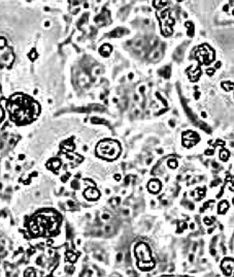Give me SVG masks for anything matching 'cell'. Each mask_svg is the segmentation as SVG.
<instances>
[{
  "instance_id": "cell-1",
  "label": "cell",
  "mask_w": 234,
  "mask_h": 277,
  "mask_svg": "<svg viewBox=\"0 0 234 277\" xmlns=\"http://www.w3.org/2000/svg\"><path fill=\"white\" fill-rule=\"evenodd\" d=\"M8 110L15 122L18 124H26L36 117L39 112V107L26 95L16 94L9 99Z\"/></svg>"
},
{
  "instance_id": "cell-2",
  "label": "cell",
  "mask_w": 234,
  "mask_h": 277,
  "mask_svg": "<svg viewBox=\"0 0 234 277\" xmlns=\"http://www.w3.org/2000/svg\"><path fill=\"white\" fill-rule=\"evenodd\" d=\"M97 154L106 159H115L120 155V146L115 141H103L97 146Z\"/></svg>"
},
{
  "instance_id": "cell-3",
  "label": "cell",
  "mask_w": 234,
  "mask_h": 277,
  "mask_svg": "<svg viewBox=\"0 0 234 277\" xmlns=\"http://www.w3.org/2000/svg\"><path fill=\"white\" fill-rule=\"evenodd\" d=\"M135 252H136V256L138 259V264L141 263L143 261V264L139 265L141 270H150L154 267V263L151 264L152 258H151V250L148 248V246L145 243H139L135 247Z\"/></svg>"
},
{
  "instance_id": "cell-4",
  "label": "cell",
  "mask_w": 234,
  "mask_h": 277,
  "mask_svg": "<svg viewBox=\"0 0 234 277\" xmlns=\"http://www.w3.org/2000/svg\"><path fill=\"white\" fill-rule=\"evenodd\" d=\"M199 141V138H198V135L195 132H191V137L188 135V132L184 133V145H186L187 147H190L192 145H195L196 143Z\"/></svg>"
},
{
  "instance_id": "cell-5",
  "label": "cell",
  "mask_w": 234,
  "mask_h": 277,
  "mask_svg": "<svg viewBox=\"0 0 234 277\" xmlns=\"http://www.w3.org/2000/svg\"><path fill=\"white\" fill-rule=\"evenodd\" d=\"M234 267V261H232L231 259H227L222 263V269L224 271V273L227 274V275H230L231 274V271H232Z\"/></svg>"
},
{
  "instance_id": "cell-6",
  "label": "cell",
  "mask_w": 234,
  "mask_h": 277,
  "mask_svg": "<svg viewBox=\"0 0 234 277\" xmlns=\"http://www.w3.org/2000/svg\"><path fill=\"white\" fill-rule=\"evenodd\" d=\"M161 189V183L158 180H152L148 183V190L154 193H157Z\"/></svg>"
},
{
  "instance_id": "cell-7",
  "label": "cell",
  "mask_w": 234,
  "mask_h": 277,
  "mask_svg": "<svg viewBox=\"0 0 234 277\" xmlns=\"http://www.w3.org/2000/svg\"><path fill=\"white\" fill-rule=\"evenodd\" d=\"M85 196L89 200H95L99 198V191L94 189V188H89L85 191Z\"/></svg>"
},
{
  "instance_id": "cell-8",
  "label": "cell",
  "mask_w": 234,
  "mask_h": 277,
  "mask_svg": "<svg viewBox=\"0 0 234 277\" xmlns=\"http://www.w3.org/2000/svg\"><path fill=\"white\" fill-rule=\"evenodd\" d=\"M228 208H229V205H228L227 201H222V202H220V204H219V213H221V214L225 213Z\"/></svg>"
},
{
  "instance_id": "cell-9",
  "label": "cell",
  "mask_w": 234,
  "mask_h": 277,
  "mask_svg": "<svg viewBox=\"0 0 234 277\" xmlns=\"http://www.w3.org/2000/svg\"><path fill=\"white\" fill-rule=\"evenodd\" d=\"M222 87L224 90H226V91H231V90L234 88V83H231V82H223L222 83Z\"/></svg>"
},
{
  "instance_id": "cell-10",
  "label": "cell",
  "mask_w": 234,
  "mask_h": 277,
  "mask_svg": "<svg viewBox=\"0 0 234 277\" xmlns=\"http://www.w3.org/2000/svg\"><path fill=\"white\" fill-rule=\"evenodd\" d=\"M229 156H230V153H229L228 150H222L220 152V158L223 160V162H227Z\"/></svg>"
},
{
  "instance_id": "cell-11",
  "label": "cell",
  "mask_w": 234,
  "mask_h": 277,
  "mask_svg": "<svg viewBox=\"0 0 234 277\" xmlns=\"http://www.w3.org/2000/svg\"><path fill=\"white\" fill-rule=\"evenodd\" d=\"M110 51H112V48H109V46H106V45L103 46L101 49H100V52H101V54L103 55V56H109Z\"/></svg>"
},
{
  "instance_id": "cell-12",
  "label": "cell",
  "mask_w": 234,
  "mask_h": 277,
  "mask_svg": "<svg viewBox=\"0 0 234 277\" xmlns=\"http://www.w3.org/2000/svg\"><path fill=\"white\" fill-rule=\"evenodd\" d=\"M213 221H215V218H213V217H210V219H208V217H205V218H204V222H205L207 225H211V223H213Z\"/></svg>"
},
{
  "instance_id": "cell-13",
  "label": "cell",
  "mask_w": 234,
  "mask_h": 277,
  "mask_svg": "<svg viewBox=\"0 0 234 277\" xmlns=\"http://www.w3.org/2000/svg\"><path fill=\"white\" fill-rule=\"evenodd\" d=\"M110 204H112V206H114V207H115V206H118L120 204V199H114V200L110 202Z\"/></svg>"
},
{
  "instance_id": "cell-14",
  "label": "cell",
  "mask_w": 234,
  "mask_h": 277,
  "mask_svg": "<svg viewBox=\"0 0 234 277\" xmlns=\"http://www.w3.org/2000/svg\"><path fill=\"white\" fill-rule=\"evenodd\" d=\"M29 56H30V58H31L32 60H34L35 58L37 57V54H36V53H35V50H32L31 53H30V55H29Z\"/></svg>"
},
{
  "instance_id": "cell-15",
  "label": "cell",
  "mask_w": 234,
  "mask_h": 277,
  "mask_svg": "<svg viewBox=\"0 0 234 277\" xmlns=\"http://www.w3.org/2000/svg\"><path fill=\"white\" fill-rule=\"evenodd\" d=\"M101 218H102L103 220H107L109 218V214H106V213H103L102 215H101Z\"/></svg>"
},
{
  "instance_id": "cell-16",
  "label": "cell",
  "mask_w": 234,
  "mask_h": 277,
  "mask_svg": "<svg viewBox=\"0 0 234 277\" xmlns=\"http://www.w3.org/2000/svg\"><path fill=\"white\" fill-rule=\"evenodd\" d=\"M92 122L93 123H106L105 121H103V120H97V118H93Z\"/></svg>"
},
{
  "instance_id": "cell-17",
  "label": "cell",
  "mask_w": 234,
  "mask_h": 277,
  "mask_svg": "<svg viewBox=\"0 0 234 277\" xmlns=\"http://www.w3.org/2000/svg\"><path fill=\"white\" fill-rule=\"evenodd\" d=\"M207 72V75H213V72H215V70H213V68H208V69H207V72Z\"/></svg>"
},
{
  "instance_id": "cell-18",
  "label": "cell",
  "mask_w": 234,
  "mask_h": 277,
  "mask_svg": "<svg viewBox=\"0 0 234 277\" xmlns=\"http://www.w3.org/2000/svg\"><path fill=\"white\" fill-rule=\"evenodd\" d=\"M3 116H4V114H3V111H2V109L0 108V122H1V120L3 119Z\"/></svg>"
},
{
  "instance_id": "cell-19",
  "label": "cell",
  "mask_w": 234,
  "mask_h": 277,
  "mask_svg": "<svg viewBox=\"0 0 234 277\" xmlns=\"http://www.w3.org/2000/svg\"><path fill=\"white\" fill-rule=\"evenodd\" d=\"M205 154L206 155H213V150H206Z\"/></svg>"
},
{
  "instance_id": "cell-20",
  "label": "cell",
  "mask_w": 234,
  "mask_h": 277,
  "mask_svg": "<svg viewBox=\"0 0 234 277\" xmlns=\"http://www.w3.org/2000/svg\"><path fill=\"white\" fill-rule=\"evenodd\" d=\"M4 46V39L0 38V47H3Z\"/></svg>"
},
{
  "instance_id": "cell-21",
  "label": "cell",
  "mask_w": 234,
  "mask_h": 277,
  "mask_svg": "<svg viewBox=\"0 0 234 277\" xmlns=\"http://www.w3.org/2000/svg\"><path fill=\"white\" fill-rule=\"evenodd\" d=\"M122 256H123V255H122V253H119V254H118V256H117V258H118V261H122Z\"/></svg>"
},
{
  "instance_id": "cell-22",
  "label": "cell",
  "mask_w": 234,
  "mask_h": 277,
  "mask_svg": "<svg viewBox=\"0 0 234 277\" xmlns=\"http://www.w3.org/2000/svg\"><path fill=\"white\" fill-rule=\"evenodd\" d=\"M115 180H120L121 179V176L120 175H115Z\"/></svg>"
},
{
  "instance_id": "cell-23",
  "label": "cell",
  "mask_w": 234,
  "mask_h": 277,
  "mask_svg": "<svg viewBox=\"0 0 234 277\" xmlns=\"http://www.w3.org/2000/svg\"><path fill=\"white\" fill-rule=\"evenodd\" d=\"M112 229H110V226L109 225H106V228H105V232H109Z\"/></svg>"
},
{
  "instance_id": "cell-24",
  "label": "cell",
  "mask_w": 234,
  "mask_h": 277,
  "mask_svg": "<svg viewBox=\"0 0 234 277\" xmlns=\"http://www.w3.org/2000/svg\"><path fill=\"white\" fill-rule=\"evenodd\" d=\"M68 206H74V203L72 201H68Z\"/></svg>"
},
{
  "instance_id": "cell-25",
  "label": "cell",
  "mask_w": 234,
  "mask_h": 277,
  "mask_svg": "<svg viewBox=\"0 0 234 277\" xmlns=\"http://www.w3.org/2000/svg\"><path fill=\"white\" fill-rule=\"evenodd\" d=\"M215 251H216L215 249H211V254H213V255H215V254H216Z\"/></svg>"
},
{
  "instance_id": "cell-26",
  "label": "cell",
  "mask_w": 234,
  "mask_h": 277,
  "mask_svg": "<svg viewBox=\"0 0 234 277\" xmlns=\"http://www.w3.org/2000/svg\"><path fill=\"white\" fill-rule=\"evenodd\" d=\"M213 167H215V168H218V167H219V165H218V163H216V162H213Z\"/></svg>"
},
{
  "instance_id": "cell-27",
  "label": "cell",
  "mask_w": 234,
  "mask_h": 277,
  "mask_svg": "<svg viewBox=\"0 0 234 277\" xmlns=\"http://www.w3.org/2000/svg\"><path fill=\"white\" fill-rule=\"evenodd\" d=\"M189 207H190V209H194V205H192V204H190V205H189Z\"/></svg>"
},
{
  "instance_id": "cell-28",
  "label": "cell",
  "mask_w": 234,
  "mask_h": 277,
  "mask_svg": "<svg viewBox=\"0 0 234 277\" xmlns=\"http://www.w3.org/2000/svg\"><path fill=\"white\" fill-rule=\"evenodd\" d=\"M198 97H199V93L197 92L196 93V95H195V98H198Z\"/></svg>"
},
{
  "instance_id": "cell-29",
  "label": "cell",
  "mask_w": 234,
  "mask_h": 277,
  "mask_svg": "<svg viewBox=\"0 0 234 277\" xmlns=\"http://www.w3.org/2000/svg\"><path fill=\"white\" fill-rule=\"evenodd\" d=\"M194 226H195V225L194 223H192V225H191V229H194Z\"/></svg>"
},
{
  "instance_id": "cell-30",
  "label": "cell",
  "mask_w": 234,
  "mask_h": 277,
  "mask_svg": "<svg viewBox=\"0 0 234 277\" xmlns=\"http://www.w3.org/2000/svg\"><path fill=\"white\" fill-rule=\"evenodd\" d=\"M193 259H194V256H192V255H190V261H193Z\"/></svg>"
},
{
  "instance_id": "cell-31",
  "label": "cell",
  "mask_w": 234,
  "mask_h": 277,
  "mask_svg": "<svg viewBox=\"0 0 234 277\" xmlns=\"http://www.w3.org/2000/svg\"><path fill=\"white\" fill-rule=\"evenodd\" d=\"M170 124H171L172 126H173V125H174V122H173V121H170Z\"/></svg>"
},
{
  "instance_id": "cell-32",
  "label": "cell",
  "mask_w": 234,
  "mask_h": 277,
  "mask_svg": "<svg viewBox=\"0 0 234 277\" xmlns=\"http://www.w3.org/2000/svg\"><path fill=\"white\" fill-rule=\"evenodd\" d=\"M233 204H234V199H233Z\"/></svg>"
}]
</instances>
